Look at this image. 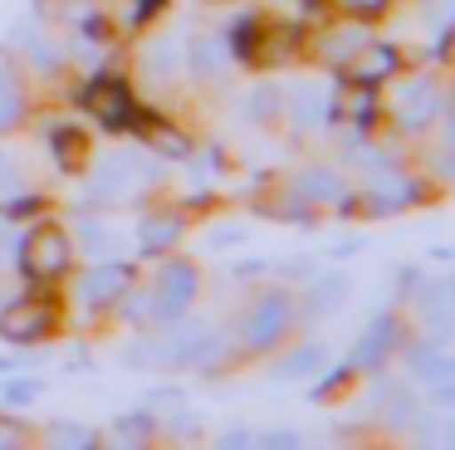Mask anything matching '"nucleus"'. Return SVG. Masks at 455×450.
I'll use <instances>...</instances> for the list:
<instances>
[{
    "mask_svg": "<svg viewBox=\"0 0 455 450\" xmlns=\"http://www.w3.org/2000/svg\"><path fill=\"white\" fill-rule=\"evenodd\" d=\"M191 299H196V269H191V264H167V269H162V279H157L152 313H157L162 323H172Z\"/></svg>",
    "mask_w": 455,
    "mask_h": 450,
    "instance_id": "1",
    "label": "nucleus"
},
{
    "mask_svg": "<svg viewBox=\"0 0 455 450\" xmlns=\"http://www.w3.org/2000/svg\"><path fill=\"white\" fill-rule=\"evenodd\" d=\"M289 328V293H265V299L250 309V323H245V342L250 348H269L279 333Z\"/></svg>",
    "mask_w": 455,
    "mask_h": 450,
    "instance_id": "2",
    "label": "nucleus"
},
{
    "mask_svg": "<svg viewBox=\"0 0 455 450\" xmlns=\"http://www.w3.org/2000/svg\"><path fill=\"white\" fill-rule=\"evenodd\" d=\"M392 113L402 127H426L435 113H441V93H435L431 78H416V84H406L402 93L392 98Z\"/></svg>",
    "mask_w": 455,
    "mask_h": 450,
    "instance_id": "3",
    "label": "nucleus"
},
{
    "mask_svg": "<svg viewBox=\"0 0 455 450\" xmlns=\"http://www.w3.org/2000/svg\"><path fill=\"white\" fill-rule=\"evenodd\" d=\"M128 284H132L128 264H99V269H89V274H84V284H79V299L99 309V303H113V299H118V293L128 289Z\"/></svg>",
    "mask_w": 455,
    "mask_h": 450,
    "instance_id": "4",
    "label": "nucleus"
},
{
    "mask_svg": "<svg viewBox=\"0 0 455 450\" xmlns=\"http://www.w3.org/2000/svg\"><path fill=\"white\" fill-rule=\"evenodd\" d=\"M25 264H30V274H60L64 264H69V240H64L60 230H40V235H30Z\"/></svg>",
    "mask_w": 455,
    "mask_h": 450,
    "instance_id": "5",
    "label": "nucleus"
},
{
    "mask_svg": "<svg viewBox=\"0 0 455 450\" xmlns=\"http://www.w3.org/2000/svg\"><path fill=\"white\" fill-rule=\"evenodd\" d=\"M396 338H402V328H396V318H377L372 328L363 333V342H357V348H353V367L372 372L377 362H382L387 352L396 348Z\"/></svg>",
    "mask_w": 455,
    "mask_h": 450,
    "instance_id": "6",
    "label": "nucleus"
},
{
    "mask_svg": "<svg viewBox=\"0 0 455 450\" xmlns=\"http://www.w3.org/2000/svg\"><path fill=\"white\" fill-rule=\"evenodd\" d=\"M201 338H206V328H191V323H181V328H172L167 338H162L157 358L167 362V367H196V348Z\"/></svg>",
    "mask_w": 455,
    "mask_h": 450,
    "instance_id": "7",
    "label": "nucleus"
},
{
    "mask_svg": "<svg viewBox=\"0 0 455 450\" xmlns=\"http://www.w3.org/2000/svg\"><path fill=\"white\" fill-rule=\"evenodd\" d=\"M44 328H50V309H40V303H20V309H11V313H5V323H0V333L15 338V342L40 338Z\"/></svg>",
    "mask_w": 455,
    "mask_h": 450,
    "instance_id": "8",
    "label": "nucleus"
},
{
    "mask_svg": "<svg viewBox=\"0 0 455 450\" xmlns=\"http://www.w3.org/2000/svg\"><path fill=\"white\" fill-rule=\"evenodd\" d=\"M323 362H328V348H323V342H304L299 352H289V358L279 362L275 377H279V382H304V377H314Z\"/></svg>",
    "mask_w": 455,
    "mask_h": 450,
    "instance_id": "9",
    "label": "nucleus"
},
{
    "mask_svg": "<svg viewBox=\"0 0 455 450\" xmlns=\"http://www.w3.org/2000/svg\"><path fill=\"white\" fill-rule=\"evenodd\" d=\"M323 113H328L323 88H299V93H289V117H294L299 127H318Z\"/></svg>",
    "mask_w": 455,
    "mask_h": 450,
    "instance_id": "10",
    "label": "nucleus"
},
{
    "mask_svg": "<svg viewBox=\"0 0 455 450\" xmlns=\"http://www.w3.org/2000/svg\"><path fill=\"white\" fill-rule=\"evenodd\" d=\"M411 372L421 382H455V358H445V352H435V348H421L411 358Z\"/></svg>",
    "mask_w": 455,
    "mask_h": 450,
    "instance_id": "11",
    "label": "nucleus"
},
{
    "mask_svg": "<svg viewBox=\"0 0 455 450\" xmlns=\"http://www.w3.org/2000/svg\"><path fill=\"white\" fill-rule=\"evenodd\" d=\"M191 64H196L201 78L226 74V44H220V39H196V49H191Z\"/></svg>",
    "mask_w": 455,
    "mask_h": 450,
    "instance_id": "12",
    "label": "nucleus"
},
{
    "mask_svg": "<svg viewBox=\"0 0 455 450\" xmlns=\"http://www.w3.org/2000/svg\"><path fill=\"white\" fill-rule=\"evenodd\" d=\"M343 299H347V279H343V274H328V279H318V284H314V293H308L314 313H333Z\"/></svg>",
    "mask_w": 455,
    "mask_h": 450,
    "instance_id": "13",
    "label": "nucleus"
},
{
    "mask_svg": "<svg viewBox=\"0 0 455 450\" xmlns=\"http://www.w3.org/2000/svg\"><path fill=\"white\" fill-rule=\"evenodd\" d=\"M367 186L377 191V201H382V205H402L406 196H411V186H406L402 176H392L387 166H382V172H372V176H367Z\"/></svg>",
    "mask_w": 455,
    "mask_h": 450,
    "instance_id": "14",
    "label": "nucleus"
},
{
    "mask_svg": "<svg viewBox=\"0 0 455 450\" xmlns=\"http://www.w3.org/2000/svg\"><path fill=\"white\" fill-rule=\"evenodd\" d=\"M299 191H304L308 201H338L343 186H338L333 172H304V176H299Z\"/></svg>",
    "mask_w": 455,
    "mask_h": 450,
    "instance_id": "15",
    "label": "nucleus"
},
{
    "mask_svg": "<svg viewBox=\"0 0 455 450\" xmlns=\"http://www.w3.org/2000/svg\"><path fill=\"white\" fill-rule=\"evenodd\" d=\"M44 436H50L54 446H69V450L93 446V430L89 426H74V421H50V426H44Z\"/></svg>",
    "mask_w": 455,
    "mask_h": 450,
    "instance_id": "16",
    "label": "nucleus"
},
{
    "mask_svg": "<svg viewBox=\"0 0 455 450\" xmlns=\"http://www.w3.org/2000/svg\"><path fill=\"white\" fill-rule=\"evenodd\" d=\"M245 240H250V230H245V225H211V230H206V250H216V254L240 250Z\"/></svg>",
    "mask_w": 455,
    "mask_h": 450,
    "instance_id": "17",
    "label": "nucleus"
},
{
    "mask_svg": "<svg viewBox=\"0 0 455 450\" xmlns=\"http://www.w3.org/2000/svg\"><path fill=\"white\" fill-rule=\"evenodd\" d=\"M79 245L93 250V254H108L113 245H118V235H113L108 225H99V221H79Z\"/></svg>",
    "mask_w": 455,
    "mask_h": 450,
    "instance_id": "18",
    "label": "nucleus"
},
{
    "mask_svg": "<svg viewBox=\"0 0 455 450\" xmlns=\"http://www.w3.org/2000/svg\"><path fill=\"white\" fill-rule=\"evenodd\" d=\"M148 64H152V74H177L181 68V54H177V39H157V44L148 49Z\"/></svg>",
    "mask_w": 455,
    "mask_h": 450,
    "instance_id": "19",
    "label": "nucleus"
},
{
    "mask_svg": "<svg viewBox=\"0 0 455 450\" xmlns=\"http://www.w3.org/2000/svg\"><path fill=\"white\" fill-rule=\"evenodd\" d=\"M20 117V88H15V78L0 74V133Z\"/></svg>",
    "mask_w": 455,
    "mask_h": 450,
    "instance_id": "20",
    "label": "nucleus"
},
{
    "mask_svg": "<svg viewBox=\"0 0 455 450\" xmlns=\"http://www.w3.org/2000/svg\"><path fill=\"white\" fill-rule=\"evenodd\" d=\"M172 240H177V221H148L142 225V245H148V250H167Z\"/></svg>",
    "mask_w": 455,
    "mask_h": 450,
    "instance_id": "21",
    "label": "nucleus"
},
{
    "mask_svg": "<svg viewBox=\"0 0 455 450\" xmlns=\"http://www.w3.org/2000/svg\"><path fill=\"white\" fill-rule=\"evenodd\" d=\"M392 64V49H367V59H357V78H382Z\"/></svg>",
    "mask_w": 455,
    "mask_h": 450,
    "instance_id": "22",
    "label": "nucleus"
},
{
    "mask_svg": "<svg viewBox=\"0 0 455 450\" xmlns=\"http://www.w3.org/2000/svg\"><path fill=\"white\" fill-rule=\"evenodd\" d=\"M44 391V382H5V401H15V406H20V401H35Z\"/></svg>",
    "mask_w": 455,
    "mask_h": 450,
    "instance_id": "23",
    "label": "nucleus"
},
{
    "mask_svg": "<svg viewBox=\"0 0 455 450\" xmlns=\"http://www.w3.org/2000/svg\"><path fill=\"white\" fill-rule=\"evenodd\" d=\"M35 64L54 68V64H60V49H54V44H35Z\"/></svg>",
    "mask_w": 455,
    "mask_h": 450,
    "instance_id": "24",
    "label": "nucleus"
},
{
    "mask_svg": "<svg viewBox=\"0 0 455 450\" xmlns=\"http://www.w3.org/2000/svg\"><path fill=\"white\" fill-rule=\"evenodd\" d=\"M435 387V406H455V382H431Z\"/></svg>",
    "mask_w": 455,
    "mask_h": 450,
    "instance_id": "25",
    "label": "nucleus"
},
{
    "mask_svg": "<svg viewBox=\"0 0 455 450\" xmlns=\"http://www.w3.org/2000/svg\"><path fill=\"white\" fill-rule=\"evenodd\" d=\"M11 186H15V162L0 152V191H11Z\"/></svg>",
    "mask_w": 455,
    "mask_h": 450,
    "instance_id": "26",
    "label": "nucleus"
},
{
    "mask_svg": "<svg viewBox=\"0 0 455 450\" xmlns=\"http://www.w3.org/2000/svg\"><path fill=\"white\" fill-rule=\"evenodd\" d=\"M265 446H299V436H294V430H269Z\"/></svg>",
    "mask_w": 455,
    "mask_h": 450,
    "instance_id": "27",
    "label": "nucleus"
},
{
    "mask_svg": "<svg viewBox=\"0 0 455 450\" xmlns=\"http://www.w3.org/2000/svg\"><path fill=\"white\" fill-rule=\"evenodd\" d=\"M435 436H441V446H455V416L441 421V426H435Z\"/></svg>",
    "mask_w": 455,
    "mask_h": 450,
    "instance_id": "28",
    "label": "nucleus"
},
{
    "mask_svg": "<svg viewBox=\"0 0 455 450\" xmlns=\"http://www.w3.org/2000/svg\"><path fill=\"white\" fill-rule=\"evenodd\" d=\"M245 440H255V430H226V446H245Z\"/></svg>",
    "mask_w": 455,
    "mask_h": 450,
    "instance_id": "29",
    "label": "nucleus"
},
{
    "mask_svg": "<svg viewBox=\"0 0 455 450\" xmlns=\"http://www.w3.org/2000/svg\"><path fill=\"white\" fill-rule=\"evenodd\" d=\"M441 10H445V15H435V20H445V25H455V0H441Z\"/></svg>",
    "mask_w": 455,
    "mask_h": 450,
    "instance_id": "30",
    "label": "nucleus"
},
{
    "mask_svg": "<svg viewBox=\"0 0 455 450\" xmlns=\"http://www.w3.org/2000/svg\"><path fill=\"white\" fill-rule=\"evenodd\" d=\"M347 5H357V10H372V5H382V0H347Z\"/></svg>",
    "mask_w": 455,
    "mask_h": 450,
    "instance_id": "31",
    "label": "nucleus"
},
{
    "mask_svg": "<svg viewBox=\"0 0 455 450\" xmlns=\"http://www.w3.org/2000/svg\"><path fill=\"white\" fill-rule=\"evenodd\" d=\"M445 142L455 147V103H451V133H445Z\"/></svg>",
    "mask_w": 455,
    "mask_h": 450,
    "instance_id": "32",
    "label": "nucleus"
},
{
    "mask_svg": "<svg viewBox=\"0 0 455 450\" xmlns=\"http://www.w3.org/2000/svg\"><path fill=\"white\" fill-rule=\"evenodd\" d=\"M5 250H11V235L0 230V260H5Z\"/></svg>",
    "mask_w": 455,
    "mask_h": 450,
    "instance_id": "33",
    "label": "nucleus"
},
{
    "mask_svg": "<svg viewBox=\"0 0 455 450\" xmlns=\"http://www.w3.org/2000/svg\"><path fill=\"white\" fill-rule=\"evenodd\" d=\"M0 372H15V362H11V358H0Z\"/></svg>",
    "mask_w": 455,
    "mask_h": 450,
    "instance_id": "34",
    "label": "nucleus"
},
{
    "mask_svg": "<svg viewBox=\"0 0 455 450\" xmlns=\"http://www.w3.org/2000/svg\"><path fill=\"white\" fill-rule=\"evenodd\" d=\"M451 299H455V293H451Z\"/></svg>",
    "mask_w": 455,
    "mask_h": 450,
    "instance_id": "35",
    "label": "nucleus"
}]
</instances>
